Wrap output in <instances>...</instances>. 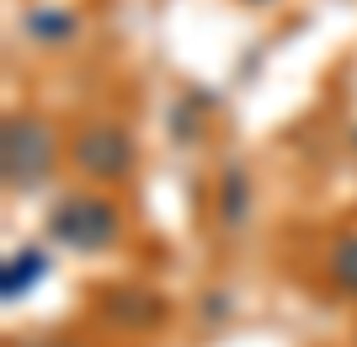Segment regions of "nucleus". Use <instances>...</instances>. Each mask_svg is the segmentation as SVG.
I'll use <instances>...</instances> for the list:
<instances>
[{
  "label": "nucleus",
  "mask_w": 357,
  "mask_h": 347,
  "mask_svg": "<svg viewBox=\"0 0 357 347\" xmlns=\"http://www.w3.org/2000/svg\"><path fill=\"white\" fill-rule=\"evenodd\" d=\"M70 166L91 182H123L134 171V139L123 123H86L70 139Z\"/></svg>",
  "instance_id": "nucleus-3"
},
{
  "label": "nucleus",
  "mask_w": 357,
  "mask_h": 347,
  "mask_svg": "<svg viewBox=\"0 0 357 347\" xmlns=\"http://www.w3.org/2000/svg\"><path fill=\"white\" fill-rule=\"evenodd\" d=\"M326 278L342 288V294H352V300H357V235L331 241V251H326Z\"/></svg>",
  "instance_id": "nucleus-7"
},
{
  "label": "nucleus",
  "mask_w": 357,
  "mask_h": 347,
  "mask_svg": "<svg viewBox=\"0 0 357 347\" xmlns=\"http://www.w3.org/2000/svg\"><path fill=\"white\" fill-rule=\"evenodd\" d=\"M54 166H59V134L43 118H11L6 123V134H0V171H6L11 193L48 187Z\"/></svg>",
  "instance_id": "nucleus-1"
},
{
  "label": "nucleus",
  "mask_w": 357,
  "mask_h": 347,
  "mask_svg": "<svg viewBox=\"0 0 357 347\" xmlns=\"http://www.w3.org/2000/svg\"><path fill=\"white\" fill-rule=\"evenodd\" d=\"M22 347H75V342H59V337H38V342H22Z\"/></svg>",
  "instance_id": "nucleus-9"
},
{
  "label": "nucleus",
  "mask_w": 357,
  "mask_h": 347,
  "mask_svg": "<svg viewBox=\"0 0 357 347\" xmlns=\"http://www.w3.org/2000/svg\"><path fill=\"white\" fill-rule=\"evenodd\" d=\"M27 32L38 38V43H64L75 32V16H64V11H32L27 16Z\"/></svg>",
  "instance_id": "nucleus-8"
},
{
  "label": "nucleus",
  "mask_w": 357,
  "mask_h": 347,
  "mask_svg": "<svg viewBox=\"0 0 357 347\" xmlns=\"http://www.w3.org/2000/svg\"><path fill=\"white\" fill-rule=\"evenodd\" d=\"M123 235V219L107 198H91V193H75V198H59L48 209V241L64 246V251H107V246Z\"/></svg>",
  "instance_id": "nucleus-2"
},
{
  "label": "nucleus",
  "mask_w": 357,
  "mask_h": 347,
  "mask_svg": "<svg viewBox=\"0 0 357 347\" xmlns=\"http://www.w3.org/2000/svg\"><path fill=\"white\" fill-rule=\"evenodd\" d=\"M112 320H123V326H149V320H160V300L155 294H107V304H102Z\"/></svg>",
  "instance_id": "nucleus-6"
},
{
  "label": "nucleus",
  "mask_w": 357,
  "mask_h": 347,
  "mask_svg": "<svg viewBox=\"0 0 357 347\" xmlns=\"http://www.w3.org/2000/svg\"><path fill=\"white\" fill-rule=\"evenodd\" d=\"M219 219L229 230H240L251 219V177H245V166H224V177H219Z\"/></svg>",
  "instance_id": "nucleus-5"
},
{
  "label": "nucleus",
  "mask_w": 357,
  "mask_h": 347,
  "mask_svg": "<svg viewBox=\"0 0 357 347\" xmlns=\"http://www.w3.org/2000/svg\"><path fill=\"white\" fill-rule=\"evenodd\" d=\"M43 272H48V257L38 251V246H22V251H11V257H6V267H0V300H6V304L27 300L32 288L43 283Z\"/></svg>",
  "instance_id": "nucleus-4"
}]
</instances>
